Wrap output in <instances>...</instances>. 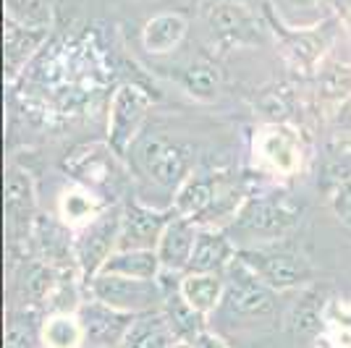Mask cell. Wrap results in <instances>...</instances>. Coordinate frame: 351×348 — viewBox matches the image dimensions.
I'll return each instance as SVG.
<instances>
[{
	"instance_id": "cell-32",
	"label": "cell",
	"mask_w": 351,
	"mask_h": 348,
	"mask_svg": "<svg viewBox=\"0 0 351 348\" xmlns=\"http://www.w3.org/2000/svg\"><path fill=\"white\" fill-rule=\"evenodd\" d=\"M322 333L336 340L338 348H351V304H328Z\"/></svg>"
},
{
	"instance_id": "cell-21",
	"label": "cell",
	"mask_w": 351,
	"mask_h": 348,
	"mask_svg": "<svg viewBox=\"0 0 351 348\" xmlns=\"http://www.w3.org/2000/svg\"><path fill=\"white\" fill-rule=\"evenodd\" d=\"M260 155L278 173H293L302 162L299 142L286 126H273L260 134Z\"/></svg>"
},
{
	"instance_id": "cell-2",
	"label": "cell",
	"mask_w": 351,
	"mask_h": 348,
	"mask_svg": "<svg viewBox=\"0 0 351 348\" xmlns=\"http://www.w3.org/2000/svg\"><path fill=\"white\" fill-rule=\"evenodd\" d=\"M239 260L273 290H302L312 283L315 273L307 257L283 241L239 249Z\"/></svg>"
},
{
	"instance_id": "cell-17",
	"label": "cell",
	"mask_w": 351,
	"mask_h": 348,
	"mask_svg": "<svg viewBox=\"0 0 351 348\" xmlns=\"http://www.w3.org/2000/svg\"><path fill=\"white\" fill-rule=\"evenodd\" d=\"M330 304L328 286H304L289 312V330L296 338H315L325 327V312Z\"/></svg>"
},
{
	"instance_id": "cell-5",
	"label": "cell",
	"mask_w": 351,
	"mask_h": 348,
	"mask_svg": "<svg viewBox=\"0 0 351 348\" xmlns=\"http://www.w3.org/2000/svg\"><path fill=\"white\" fill-rule=\"evenodd\" d=\"M87 288L92 299L129 314H145L152 309H160L168 293L162 288L160 277L149 280V277L118 275V273H97L87 283Z\"/></svg>"
},
{
	"instance_id": "cell-22",
	"label": "cell",
	"mask_w": 351,
	"mask_h": 348,
	"mask_svg": "<svg viewBox=\"0 0 351 348\" xmlns=\"http://www.w3.org/2000/svg\"><path fill=\"white\" fill-rule=\"evenodd\" d=\"M186 29H189V21L186 16L181 14H158L152 16L142 29V42H145L147 53H155V55H162V53H171L178 45L184 42L186 37Z\"/></svg>"
},
{
	"instance_id": "cell-3",
	"label": "cell",
	"mask_w": 351,
	"mask_h": 348,
	"mask_svg": "<svg viewBox=\"0 0 351 348\" xmlns=\"http://www.w3.org/2000/svg\"><path fill=\"white\" fill-rule=\"evenodd\" d=\"M299 220H302L299 204L280 194H265V197H252L239 207L231 228L252 244H267V241H280Z\"/></svg>"
},
{
	"instance_id": "cell-25",
	"label": "cell",
	"mask_w": 351,
	"mask_h": 348,
	"mask_svg": "<svg viewBox=\"0 0 351 348\" xmlns=\"http://www.w3.org/2000/svg\"><path fill=\"white\" fill-rule=\"evenodd\" d=\"M160 309L162 314H165V319L171 322V327H173V333L178 335L181 343H191L202 330H207V317L199 314L197 309H191L181 299L178 288H176V293H165V301H162Z\"/></svg>"
},
{
	"instance_id": "cell-12",
	"label": "cell",
	"mask_w": 351,
	"mask_h": 348,
	"mask_svg": "<svg viewBox=\"0 0 351 348\" xmlns=\"http://www.w3.org/2000/svg\"><path fill=\"white\" fill-rule=\"evenodd\" d=\"M32 249L34 257L53 264L60 273H79L76 267V238H71V225L53 218L37 215L32 228Z\"/></svg>"
},
{
	"instance_id": "cell-20",
	"label": "cell",
	"mask_w": 351,
	"mask_h": 348,
	"mask_svg": "<svg viewBox=\"0 0 351 348\" xmlns=\"http://www.w3.org/2000/svg\"><path fill=\"white\" fill-rule=\"evenodd\" d=\"M178 343L181 340L173 333L171 322L165 319L162 309H152L134 317L121 348H176Z\"/></svg>"
},
{
	"instance_id": "cell-26",
	"label": "cell",
	"mask_w": 351,
	"mask_h": 348,
	"mask_svg": "<svg viewBox=\"0 0 351 348\" xmlns=\"http://www.w3.org/2000/svg\"><path fill=\"white\" fill-rule=\"evenodd\" d=\"M45 312L32 306H16L8 314L5 327V348H43L40 346V327Z\"/></svg>"
},
{
	"instance_id": "cell-31",
	"label": "cell",
	"mask_w": 351,
	"mask_h": 348,
	"mask_svg": "<svg viewBox=\"0 0 351 348\" xmlns=\"http://www.w3.org/2000/svg\"><path fill=\"white\" fill-rule=\"evenodd\" d=\"M325 40L317 29H299L286 37V50L296 63H315L325 50Z\"/></svg>"
},
{
	"instance_id": "cell-15",
	"label": "cell",
	"mask_w": 351,
	"mask_h": 348,
	"mask_svg": "<svg viewBox=\"0 0 351 348\" xmlns=\"http://www.w3.org/2000/svg\"><path fill=\"white\" fill-rule=\"evenodd\" d=\"M197 223L176 212L171 223L165 225L160 241H158V257H160L162 273L168 275H184L189 267L191 251H194V241H197Z\"/></svg>"
},
{
	"instance_id": "cell-13",
	"label": "cell",
	"mask_w": 351,
	"mask_h": 348,
	"mask_svg": "<svg viewBox=\"0 0 351 348\" xmlns=\"http://www.w3.org/2000/svg\"><path fill=\"white\" fill-rule=\"evenodd\" d=\"M176 212H160L142 202L121 207V238L118 249H158L165 225Z\"/></svg>"
},
{
	"instance_id": "cell-4",
	"label": "cell",
	"mask_w": 351,
	"mask_h": 348,
	"mask_svg": "<svg viewBox=\"0 0 351 348\" xmlns=\"http://www.w3.org/2000/svg\"><path fill=\"white\" fill-rule=\"evenodd\" d=\"M239 191L226 173H191L173 194V212L194 220H215L223 212H239Z\"/></svg>"
},
{
	"instance_id": "cell-6",
	"label": "cell",
	"mask_w": 351,
	"mask_h": 348,
	"mask_svg": "<svg viewBox=\"0 0 351 348\" xmlns=\"http://www.w3.org/2000/svg\"><path fill=\"white\" fill-rule=\"evenodd\" d=\"M136 160L147 178L171 194L181 189L184 181L191 175L189 149L165 134H145L136 145Z\"/></svg>"
},
{
	"instance_id": "cell-27",
	"label": "cell",
	"mask_w": 351,
	"mask_h": 348,
	"mask_svg": "<svg viewBox=\"0 0 351 348\" xmlns=\"http://www.w3.org/2000/svg\"><path fill=\"white\" fill-rule=\"evenodd\" d=\"M220 71L218 66H213L210 60H194L181 73V87L189 92L194 100L213 102L220 95Z\"/></svg>"
},
{
	"instance_id": "cell-19",
	"label": "cell",
	"mask_w": 351,
	"mask_h": 348,
	"mask_svg": "<svg viewBox=\"0 0 351 348\" xmlns=\"http://www.w3.org/2000/svg\"><path fill=\"white\" fill-rule=\"evenodd\" d=\"M226 290V273H184L178 280L181 299L199 314H215Z\"/></svg>"
},
{
	"instance_id": "cell-33",
	"label": "cell",
	"mask_w": 351,
	"mask_h": 348,
	"mask_svg": "<svg viewBox=\"0 0 351 348\" xmlns=\"http://www.w3.org/2000/svg\"><path fill=\"white\" fill-rule=\"evenodd\" d=\"M330 210H333L338 223L351 231V175L336 184V189L330 194Z\"/></svg>"
},
{
	"instance_id": "cell-35",
	"label": "cell",
	"mask_w": 351,
	"mask_h": 348,
	"mask_svg": "<svg viewBox=\"0 0 351 348\" xmlns=\"http://www.w3.org/2000/svg\"><path fill=\"white\" fill-rule=\"evenodd\" d=\"M189 346L191 348H231L228 343H226V338H223V335H220V333H213L210 327L197 335V338L191 340Z\"/></svg>"
},
{
	"instance_id": "cell-9",
	"label": "cell",
	"mask_w": 351,
	"mask_h": 348,
	"mask_svg": "<svg viewBox=\"0 0 351 348\" xmlns=\"http://www.w3.org/2000/svg\"><path fill=\"white\" fill-rule=\"evenodd\" d=\"M202 16L213 40L223 47L254 45L260 37V21L241 0H210L202 5Z\"/></svg>"
},
{
	"instance_id": "cell-28",
	"label": "cell",
	"mask_w": 351,
	"mask_h": 348,
	"mask_svg": "<svg viewBox=\"0 0 351 348\" xmlns=\"http://www.w3.org/2000/svg\"><path fill=\"white\" fill-rule=\"evenodd\" d=\"M317 89L325 102H346L351 97V63L325 60L317 73Z\"/></svg>"
},
{
	"instance_id": "cell-1",
	"label": "cell",
	"mask_w": 351,
	"mask_h": 348,
	"mask_svg": "<svg viewBox=\"0 0 351 348\" xmlns=\"http://www.w3.org/2000/svg\"><path fill=\"white\" fill-rule=\"evenodd\" d=\"M276 293L265 280L254 275L236 254L234 264L226 270V290L218 312L231 325H257L276 314Z\"/></svg>"
},
{
	"instance_id": "cell-30",
	"label": "cell",
	"mask_w": 351,
	"mask_h": 348,
	"mask_svg": "<svg viewBox=\"0 0 351 348\" xmlns=\"http://www.w3.org/2000/svg\"><path fill=\"white\" fill-rule=\"evenodd\" d=\"M97 212L103 210L87 189H69L60 197V215L69 225H87Z\"/></svg>"
},
{
	"instance_id": "cell-16",
	"label": "cell",
	"mask_w": 351,
	"mask_h": 348,
	"mask_svg": "<svg viewBox=\"0 0 351 348\" xmlns=\"http://www.w3.org/2000/svg\"><path fill=\"white\" fill-rule=\"evenodd\" d=\"M239 249L228 233L218 228H199L186 273H226L234 264Z\"/></svg>"
},
{
	"instance_id": "cell-29",
	"label": "cell",
	"mask_w": 351,
	"mask_h": 348,
	"mask_svg": "<svg viewBox=\"0 0 351 348\" xmlns=\"http://www.w3.org/2000/svg\"><path fill=\"white\" fill-rule=\"evenodd\" d=\"M5 16L19 21L21 27L47 29L53 16V3L50 0H5Z\"/></svg>"
},
{
	"instance_id": "cell-8",
	"label": "cell",
	"mask_w": 351,
	"mask_h": 348,
	"mask_svg": "<svg viewBox=\"0 0 351 348\" xmlns=\"http://www.w3.org/2000/svg\"><path fill=\"white\" fill-rule=\"evenodd\" d=\"M149 113V95L136 84H121L113 92L108 110V147L110 152L123 158L134 145L136 134Z\"/></svg>"
},
{
	"instance_id": "cell-18",
	"label": "cell",
	"mask_w": 351,
	"mask_h": 348,
	"mask_svg": "<svg viewBox=\"0 0 351 348\" xmlns=\"http://www.w3.org/2000/svg\"><path fill=\"white\" fill-rule=\"evenodd\" d=\"M47 29H32L21 27L19 21L5 16L3 24V53H5V79L14 82L19 71L27 66V60L40 50Z\"/></svg>"
},
{
	"instance_id": "cell-23",
	"label": "cell",
	"mask_w": 351,
	"mask_h": 348,
	"mask_svg": "<svg viewBox=\"0 0 351 348\" xmlns=\"http://www.w3.org/2000/svg\"><path fill=\"white\" fill-rule=\"evenodd\" d=\"M43 348H84V327L76 312H47L40 327Z\"/></svg>"
},
{
	"instance_id": "cell-14",
	"label": "cell",
	"mask_w": 351,
	"mask_h": 348,
	"mask_svg": "<svg viewBox=\"0 0 351 348\" xmlns=\"http://www.w3.org/2000/svg\"><path fill=\"white\" fill-rule=\"evenodd\" d=\"M58 280L60 270H56L53 264H47L40 257L24 260L14 273L16 306H32V309H43L45 312Z\"/></svg>"
},
{
	"instance_id": "cell-11",
	"label": "cell",
	"mask_w": 351,
	"mask_h": 348,
	"mask_svg": "<svg viewBox=\"0 0 351 348\" xmlns=\"http://www.w3.org/2000/svg\"><path fill=\"white\" fill-rule=\"evenodd\" d=\"M34 207H37V197H34L32 175L24 168L11 165L5 173V225H8L11 244L32 236L34 220H37Z\"/></svg>"
},
{
	"instance_id": "cell-7",
	"label": "cell",
	"mask_w": 351,
	"mask_h": 348,
	"mask_svg": "<svg viewBox=\"0 0 351 348\" xmlns=\"http://www.w3.org/2000/svg\"><path fill=\"white\" fill-rule=\"evenodd\" d=\"M118 238H121V207H108L97 212L87 225H82L76 236V267L84 286L118 251Z\"/></svg>"
},
{
	"instance_id": "cell-10",
	"label": "cell",
	"mask_w": 351,
	"mask_h": 348,
	"mask_svg": "<svg viewBox=\"0 0 351 348\" xmlns=\"http://www.w3.org/2000/svg\"><path fill=\"white\" fill-rule=\"evenodd\" d=\"M79 322L84 327V348H121L136 314L118 312L89 296V301L79 306Z\"/></svg>"
},
{
	"instance_id": "cell-36",
	"label": "cell",
	"mask_w": 351,
	"mask_h": 348,
	"mask_svg": "<svg viewBox=\"0 0 351 348\" xmlns=\"http://www.w3.org/2000/svg\"><path fill=\"white\" fill-rule=\"evenodd\" d=\"M336 8H338L341 21L351 29V0H336Z\"/></svg>"
},
{
	"instance_id": "cell-37",
	"label": "cell",
	"mask_w": 351,
	"mask_h": 348,
	"mask_svg": "<svg viewBox=\"0 0 351 348\" xmlns=\"http://www.w3.org/2000/svg\"><path fill=\"white\" fill-rule=\"evenodd\" d=\"M176 348H191V346H189V343H178Z\"/></svg>"
},
{
	"instance_id": "cell-34",
	"label": "cell",
	"mask_w": 351,
	"mask_h": 348,
	"mask_svg": "<svg viewBox=\"0 0 351 348\" xmlns=\"http://www.w3.org/2000/svg\"><path fill=\"white\" fill-rule=\"evenodd\" d=\"M278 11L286 18H291V11H299V14H309V11H317L320 0H276Z\"/></svg>"
},
{
	"instance_id": "cell-24",
	"label": "cell",
	"mask_w": 351,
	"mask_h": 348,
	"mask_svg": "<svg viewBox=\"0 0 351 348\" xmlns=\"http://www.w3.org/2000/svg\"><path fill=\"white\" fill-rule=\"evenodd\" d=\"M100 273H118V275L155 280V277L162 275V267L155 249H118L116 254L105 262Z\"/></svg>"
}]
</instances>
